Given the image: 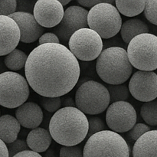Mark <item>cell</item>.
<instances>
[{
    "label": "cell",
    "mask_w": 157,
    "mask_h": 157,
    "mask_svg": "<svg viewBox=\"0 0 157 157\" xmlns=\"http://www.w3.org/2000/svg\"><path fill=\"white\" fill-rule=\"evenodd\" d=\"M128 89L137 101L150 102L157 98V75L154 71H138L131 76Z\"/></svg>",
    "instance_id": "obj_12"
},
{
    "label": "cell",
    "mask_w": 157,
    "mask_h": 157,
    "mask_svg": "<svg viewBox=\"0 0 157 157\" xmlns=\"http://www.w3.org/2000/svg\"><path fill=\"white\" fill-rule=\"evenodd\" d=\"M127 56L132 67L144 71L157 69V36L150 33L133 38L127 46Z\"/></svg>",
    "instance_id": "obj_6"
},
{
    "label": "cell",
    "mask_w": 157,
    "mask_h": 157,
    "mask_svg": "<svg viewBox=\"0 0 157 157\" xmlns=\"http://www.w3.org/2000/svg\"><path fill=\"white\" fill-rule=\"evenodd\" d=\"M75 106L84 114L96 115L109 107L110 94L107 87L95 81L83 83L75 94Z\"/></svg>",
    "instance_id": "obj_7"
},
{
    "label": "cell",
    "mask_w": 157,
    "mask_h": 157,
    "mask_svg": "<svg viewBox=\"0 0 157 157\" xmlns=\"http://www.w3.org/2000/svg\"><path fill=\"white\" fill-rule=\"evenodd\" d=\"M150 130V127L148 125L144 124H136L133 126V128L129 131V136L132 140L136 142L140 136H142L144 133H147Z\"/></svg>",
    "instance_id": "obj_30"
},
{
    "label": "cell",
    "mask_w": 157,
    "mask_h": 157,
    "mask_svg": "<svg viewBox=\"0 0 157 157\" xmlns=\"http://www.w3.org/2000/svg\"><path fill=\"white\" fill-rule=\"evenodd\" d=\"M18 25L20 31V41L26 44L35 42L44 33V28L36 21L33 14L15 12L9 15Z\"/></svg>",
    "instance_id": "obj_14"
},
{
    "label": "cell",
    "mask_w": 157,
    "mask_h": 157,
    "mask_svg": "<svg viewBox=\"0 0 157 157\" xmlns=\"http://www.w3.org/2000/svg\"><path fill=\"white\" fill-rule=\"evenodd\" d=\"M70 2L71 0H59V2L61 3V5L63 6V7H64V6H66V5L68 4Z\"/></svg>",
    "instance_id": "obj_38"
},
{
    "label": "cell",
    "mask_w": 157,
    "mask_h": 157,
    "mask_svg": "<svg viewBox=\"0 0 157 157\" xmlns=\"http://www.w3.org/2000/svg\"><path fill=\"white\" fill-rule=\"evenodd\" d=\"M15 0H0V16H9L16 11Z\"/></svg>",
    "instance_id": "obj_29"
},
{
    "label": "cell",
    "mask_w": 157,
    "mask_h": 157,
    "mask_svg": "<svg viewBox=\"0 0 157 157\" xmlns=\"http://www.w3.org/2000/svg\"><path fill=\"white\" fill-rule=\"evenodd\" d=\"M121 35L124 41L129 44L137 35L149 33L150 29L144 21L139 18H131L123 23L121 29Z\"/></svg>",
    "instance_id": "obj_20"
},
{
    "label": "cell",
    "mask_w": 157,
    "mask_h": 157,
    "mask_svg": "<svg viewBox=\"0 0 157 157\" xmlns=\"http://www.w3.org/2000/svg\"><path fill=\"white\" fill-rule=\"evenodd\" d=\"M81 68L78 60L61 44L38 45L28 56L25 79L38 94L60 98L76 86Z\"/></svg>",
    "instance_id": "obj_1"
},
{
    "label": "cell",
    "mask_w": 157,
    "mask_h": 157,
    "mask_svg": "<svg viewBox=\"0 0 157 157\" xmlns=\"http://www.w3.org/2000/svg\"><path fill=\"white\" fill-rule=\"evenodd\" d=\"M61 105L64 107H76L75 100L71 98V97H67V98H64Z\"/></svg>",
    "instance_id": "obj_36"
},
{
    "label": "cell",
    "mask_w": 157,
    "mask_h": 157,
    "mask_svg": "<svg viewBox=\"0 0 157 157\" xmlns=\"http://www.w3.org/2000/svg\"><path fill=\"white\" fill-rule=\"evenodd\" d=\"M52 138L48 130L38 127L29 132L26 138L28 147L35 153H44L48 150Z\"/></svg>",
    "instance_id": "obj_18"
},
{
    "label": "cell",
    "mask_w": 157,
    "mask_h": 157,
    "mask_svg": "<svg viewBox=\"0 0 157 157\" xmlns=\"http://www.w3.org/2000/svg\"><path fill=\"white\" fill-rule=\"evenodd\" d=\"M21 125L16 118L6 114L0 117V140L7 145L17 140Z\"/></svg>",
    "instance_id": "obj_19"
},
{
    "label": "cell",
    "mask_w": 157,
    "mask_h": 157,
    "mask_svg": "<svg viewBox=\"0 0 157 157\" xmlns=\"http://www.w3.org/2000/svg\"><path fill=\"white\" fill-rule=\"evenodd\" d=\"M15 118L19 124L28 129L38 128L43 121V112L38 104L25 102L17 107Z\"/></svg>",
    "instance_id": "obj_16"
},
{
    "label": "cell",
    "mask_w": 157,
    "mask_h": 157,
    "mask_svg": "<svg viewBox=\"0 0 157 157\" xmlns=\"http://www.w3.org/2000/svg\"><path fill=\"white\" fill-rule=\"evenodd\" d=\"M106 87L110 94V104L119 102V101H126L130 97L128 87L124 84H118V85L107 84Z\"/></svg>",
    "instance_id": "obj_24"
},
{
    "label": "cell",
    "mask_w": 157,
    "mask_h": 157,
    "mask_svg": "<svg viewBox=\"0 0 157 157\" xmlns=\"http://www.w3.org/2000/svg\"><path fill=\"white\" fill-rule=\"evenodd\" d=\"M136 111L131 104L119 101L110 104L107 109L106 123L111 131L117 133L130 131L136 124Z\"/></svg>",
    "instance_id": "obj_10"
},
{
    "label": "cell",
    "mask_w": 157,
    "mask_h": 157,
    "mask_svg": "<svg viewBox=\"0 0 157 157\" xmlns=\"http://www.w3.org/2000/svg\"><path fill=\"white\" fill-rule=\"evenodd\" d=\"M144 15L152 24L157 25V0H148L145 2Z\"/></svg>",
    "instance_id": "obj_26"
},
{
    "label": "cell",
    "mask_w": 157,
    "mask_h": 157,
    "mask_svg": "<svg viewBox=\"0 0 157 157\" xmlns=\"http://www.w3.org/2000/svg\"><path fill=\"white\" fill-rule=\"evenodd\" d=\"M0 157H9L6 144L1 140H0Z\"/></svg>",
    "instance_id": "obj_37"
},
{
    "label": "cell",
    "mask_w": 157,
    "mask_h": 157,
    "mask_svg": "<svg viewBox=\"0 0 157 157\" xmlns=\"http://www.w3.org/2000/svg\"><path fill=\"white\" fill-rule=\"evenodd\" d=\"M28 55L19 49H15L7 55L4 59L6 67L12 71H17L25 67Z\"/></svg>",
    "instance_id": "obj_22"
},
{
    "label": "cell",
    "mask_w": 157,
    "mask_h": 157,
    "mask_svg": "<svg viewBox=\"0 0 157 157\" xmlns=\"http://www.w3.org/2000/svg\"><path fill=\"white\" fill-rule=\"evenodd\" d=\"M6 147H7L9 157H13L18 153L25 151V150H29V149L25 141L18 139L11 144H7Z\"/></svg>",
    "instance_id": "obj_28"
},
{
    "label": "cell",
    "mask_w": 157,
    "mask_h": 157,
    "mask_svg": "<svg viewBox=\"0 0 157 157\" xmlns=\"http://www.w3.org/2000/svg\"><path fill=\"white\" fill-rule=\"evenodd\" d=\"M60 157H84L81 147H62L60 150Z\"/></svg>",
    "instance_id": "obj_31"
},
{
    "label": "cell",
    "mask_w": 157,
    "mask_h": 157,
    "mask_svg": "<svg viewBox=\"0 0 157 157\" xmlns=\"http://www.w3.org/2000/svg\"><path fill=\"white\" fill-rule=\"evenodd\" d=\"M39 45L44 44H59L60 41L56 35L53 32H47L41 35L38 39Z\"/></svg>",
    "instance_id": "obj_33"
},
{
    "label": "cell",
    "mask_w": 157,
    "mask_h": 157,
    "mask_svg": "<svg viewBox=\"0 0 157 157\" xmlns=\"http://www.w3.org/2000/svg\"><path fill=\"white\" fill-rule=\"evenodd\" d=\"M88 127L87 117L77 107H62L51 118L49 133L63 147H73L87 137Z\"/></svg>",
    "instance_id": "obj_2"
},
{
    "label": "cell",
    "mask_w": 157,
    "mask_h": 157,
    "mask_svg": "<svg viewBox=\"0 0 157 157\" xmlns=\"http://www.w3.org/2000/svg\"><path fill=\"white\" fill-rule=\"evenodd\" d=\"M64 7L58 0H38L35 2L33 15L43 28H55L64 16Z\"/></svg>",
    "instance_id": "obj_13"
},
{
    "label": "cell",
    "mask_w": 157,
    "mask_h": 157,
    "mask_svg": "<svg viewBox=\"0 0 157 157\" xmlns=\"http://www.w3.org/2000/svg\"><path fill=\"white\" fill-rule=\"evenodd\" d=\"M29 94V85L24 77L13 71L0 74V105L17 108L26 102Z\"/></svg>",
    "instance_id": "obj_8"
},
{
    "label": "cell",
    "mask_w": 157,
    "mask_h": 157,
    "mask_svg": "<svg viewBox=\"0 0 157 157\" xmlns=\"http://www.w3.org/2000/svg\"><path fill=\"white\" fill-rule=\"evenodd\" d=\"M84 157H130L127 141L111 130H104L87 139L84 149Z\"/></svg>",
    "instance_id": "obj_4"
},
{
    "label": "cell",
    "mask_w": 157,
    "mask_h": 157,
    "mask_svg": "<svg viewBox=\"0 0 157 157\" xmlns=\"http://www.w3.org/2000/svg\"><path fill=\"white\" fill-rule=\"evenodd\" d=\"M105 1H101V0H78V2L81 5V6H85L87 8H93L96 5L100 4L101 2H105Z\"/></svg>",
    "instance_id": "obj_34"
},
{
    "label": "cell",
    "mask_w": 157,
    "mask_h": 157,
    "mask_svg": "<svg viewBox=\"0 0 157 157\" xmlns=\"http://www.w3.org/2000/svg\"><path fill=\"white\" fill-rule=\"evenodd\" d=\"M132 157H157V130H150L135 142Z\"/></svg>",
    "instance_id": "obj_17"
},
{
    "label": "cell",
    "mask_w": 157,
    "mask_h": 157,
    "mask_svg": "<svg viewBox=\"0 0 157 157\" xmlns=\"http://www.w3.org/2000/svg\"><path fill=\"white\" fill-rule=\"evenodd\" d=\"M96 71L101 79L107 84H123L130 78L133 67L127 51L121 47L104 49L97 59Z\"/></svg>",
    "instance_id": "obj_3"
},
{
    "label": "cell",
    "mask_w": 157,
    "mask_h": 157,
    "mask_svg": "<svg viewBox=\"0 0 157 157\" xmlns=\"http://www.w3.org/2000/svg\"><path fill=\"white\" fill-rule=\"evenodd\" d=\"M115 1H107L96 5L87 14V25L101 38L107 39L114 37L121 31L122 18L113 5Z\"/></svg>",
    "instance_id": "obj_5"
},
{
    "label": "cell",
    "mask_w": 157,
    "mask_h": 157,
    "mask_svg": "<svg viewBox=\"0 0 157 157\" xmlns=\"http://www.w3.org/2000/svg\"><path fill=\"white\" fill-rule=\"evenodd\" d=\"M69 51L78 60L90 61L99 57L103 51L102 38L89 28L75 32L68 41Z\"/></svg>",
    "instance_id": "obj_9"
},
{
    "label": "cell",
    "mask_w": 157,
    "mask_h": 157,
    "mask_svg": "<svg viewBox=\"0 0 157 157\" xmlns=\"http://www.w3.org/2000/svg\"><path fill=\"white\" fill-rule=\"evenodd\" d=\"M20 41L18 25L9 16H0V56L16 49Z\"/></svg>",
    "instance_id": "obj_15"
},
{
    "label": "cell",
    "mask_w": 157,
    "mask_h": 157,
    "mask_svg": "<svg viewBox=\"0 0 157 157\" xmlns=\"http://www.w3.org/2000/svg\"><path fill=\"white\" fill-rule=\"evenodd\" d=\"M13 157H43L41 156L39 153H35V152L32 151V150H25V151L21 152V153H18Z\"/></svg>",
    "instance_id": "obj_35"
},
{
    "label": "cell",
    "mask_w": 157,
    "mask_h": 157,
    "mask_svg": "<svg viewBox=\"0 0 157 157\" xmlns=\"http://www.w3.org/2000/svg\"><path fill=\"white\" fill-rule=\"evenodd\" d=\"M88 11L81 6H71L64 12L61 22L53 29V33L57 35L60 41L68 42L71 36L81 29L88 28Z\"/></svg>",
    "instance_id": "obj_11"
},
{
    "label": "cell",
    "mask_w": 157,
    "mask_h": 157,
    "mask_svg": "<svg viewBox=\"0 0 157 157\" xmlns=\"http://www.w3.org/2000/svg\"><path fill=\"white\" fill-rule=\"evenodd\" d=\"M41 104L43 108L50 113H55L61 106V100L60 98H46L42 97Z\"/></svg>",
    "instance_id": "obj_27"
},
{
    "label": "cell",
    "mask_w": 157,
    "mask_h": 157,
    "mask_svg": "<svg viewBox=\"0 0 157 157\" xmlns=\"http://www.w3.org/2000/svg\"><path fill=\"white\" fill-rule=\"evenodd\" d=\"M146 1L116 0L115 4L119 13L127 17H133L142 13L145 9Z\"/></svg>",
    "instance_id": "obj_21"
},
{
    "label": "cell",
    "mask_w": 157,
    "mask_h": 157,
    "mask_svg": "<svg viewBox=\"0 0 157 157\" xmlns=\"http://www.w3.org/2000/svg\"><path fill=\"white\" fill-rule=\"evenodd\" d=\"M140 115L146 124L157 126V100L144 103L140 108Z\"/></svg>",
    "instance_id": "obj_23"
},
{
    "label": "cell",
    "mask_w": 157,
    "mask_h": 157,
    "mask_svg": "<svg viewBox=\"0 0 157 157\" xmlns=\"http://www.w3.org/2000/svg\"><path fill=\"white\" fill-rule=\"evenodd\" d=\"M87 121H88L89 125L88 132H87V138L90 137L92 135L95 134V133L106 130L107 129L104 121L98 117H89L87 118Z\"/></svg>",
    "instance_id": "obj_25"
},
{
    "label": "cell",
    "mask_w": 157,
    "mask_h": 157,
    "mask_svg": "<svg viewBox=\"0 0 157 157\" xmlns=\"http://www.w3.org/2000/svg\"><path fill=\"white\" fill-rule=\"evenodd\" d=\"M17 2V7L16 10L17 12H27V13L32 14L33 12L34 6L36 2L35 1H30V0H19V1H16Z\"/></svg>",
    "instance_id": "obj_32"
}]
</instances>
